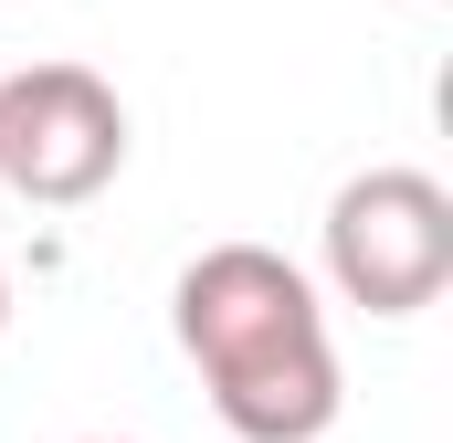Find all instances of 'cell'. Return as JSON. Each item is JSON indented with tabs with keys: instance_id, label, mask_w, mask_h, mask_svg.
Returning <instances> with one entry per match:
<instances>
[{
	"instance_id": "obj_2",
	"label": "cell",
	"mask_w": 453,
	"mask_h": 443,
	"mask_svg": "<svg viewBox=\"0 0 453 443\" xmlns=\"http://www.w3.org/2000/svg\"><path fill=\"white\" fill-rule=\"evenodd\" d=\"M327 285L369 317H422L453 285V190L433 169H358L327 201Z\"/></svg>"
},
{
	"instance_id": "obj_4",
	"label": "cell",
	"mask_w": 453,
	"mask_h": 443,
	"mask_svg": "<svg viewBox=\"0 0 453 443\" xmlns=\"http://www.w3.org/2000/svg\"><path fill=\"white\" fill-rule=\"evenodd\" d=\"M0 328H11V264H0Z\"/></svg>"
},
{
	"instance_id": "obj_1",
	"label": "cell",
	"mask_w": 453,
	"mask_h": 443,
	"mask_svg": "<svg viewBox=\"0 0 453 443\" xmlns=\"http://www.w3.org/2000/svg\"><path fill=\"white\" fill-rule=\"evenodd\" d=\"M169 328L190 348L211 412L242 443H317L338 423V338H327V307H317V285L274 243H211L180 275Z\"/></svg>"
},
{
	"instance_id": "obj_3",
	"label": "cell",
	"mask_w": 453,
	"mask_h": 443,
	"mask_svg": "<svg viewBox=\"0 0 453 443\" xmlns=\"http://www.w3.org/2000/svg\"><path fill=\"white\" fill-rule=\"evenodd\" d=\"M127 169V106L96 64H21L0 74V180L42 212L96 201Z\"/></svg>"
}]
</instances>
